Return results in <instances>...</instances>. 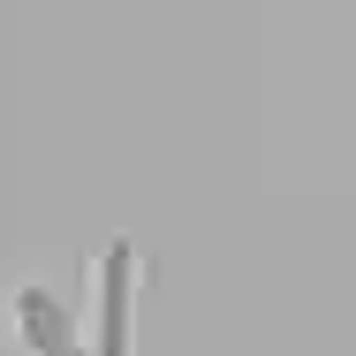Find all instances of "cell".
Instances as JSON below:
<instances>
[{
  "label": "cell",
  "instance_id": "3957f363",
  "mask_svg": "<svg viewBox=\"0 0 356 356\" xmlns=\"http://www.w3.org/2000/svg\"><path fill=\"white\" fill-rule=\"evenodd\" d=\"M69 356H91V349H69Z\"/></svg>",
  "mask_w": 356,
  "mask_h": 356
},
{
  "label": "cell",
  "instance_id": "7a4b0ae2",
  "mask_svg": "<svg viewBox=\"0 0 356 356\" xmlns=\"http://www.w3.org/2000/svg\"><path fill=\"white\" fill-rule=\"evenodd\" d=\"M8 318H15V334H23V349H31V356H69L76 349L69 318H61V303H54L46 288H15Z\"/></svg>",
  "mask_w": 356,
  "mask_h": 356
},
{
  "label": "cell",
  "instance_id": "6da1fadb",
  "mask_svg": "<svg viewBox=\"0 0 356 356\" xmlns=\"http://www.w3.org/2000/svg\"><path fill=\"white\" fill-rule=\"evenodd\" d=\"M91 296V356H129V318H137V243H114L99 266Z\"/></svg>",
  "mask_w": 356,
  "mask_h": 356
}]
</instances>
